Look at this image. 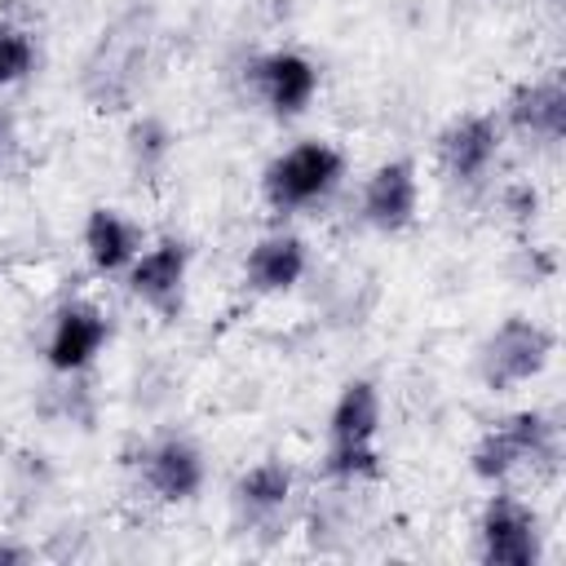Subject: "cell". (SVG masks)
Instances as JSON below:
<instances>
[{
    "label": "cell",
    "instance_id": "ba28073f",
    "mask_svg": "<svg viewBox=\"0 0 566 566\" xmlns=\"http://www.w3.org/2000/svg\"><path fill=\"white\" fill-rule=\"evenodd\" d=\"M190 261H195V252H190V243H186L181 234H159V239L142 243V252L133 256V265H128L119 279H124L128 296H133L142 310H150L155 318L172 323V318H181V310H186Z\"/></svg>",
    "mask_w": 566,
    "mask_h": 566
},
{
    "label": "cell",
    "instance_id": "30bf717a",
    "mask_svg": "<svg viewBox=\"0 0 566 566\" xmlns=\"http://www.w3.org/2000/svg\"><path fill=\"white\" fill-rule=\"evenodd\" d=\"M358 217H363L367 230H376L385 239H398L416 226V217H420V168H416L411 155L380 159L363 177Z\"/></svg>",
    "mask_w": 566,
    "mask_h": 566
},
{
    "label": "cell",
    "instance_id": "3957f363",
    "mask_svg": "<svg viewBox=\"0 0 566 566\" xmlns=\"http://www.w3.org/2000/svg\"><path fill=\"white\" fill-rule=\"evenodd\" d=\"M557 464V420L539 407L491 420L469 447V473L482 486H509L517 473H548Z\"/></svg>",
    "mask_w": 566,
    "mask_h": 566
},
{
    "label": "cell",
    "instance_id": "ac0fdd59",
    "mask_svg": "<svg viewBox=\"0 0 566 566\" xmlns=\"http://www.w3.org/2000/svg\"><path fill=\"white\" fill-rule=\"evenodd\" d=\"M0 562L4 566H22V562H31V548L27 544H0Z\"/></svg>",
    "mask_w": 566,
    "mask_h": 566
},
{
    "label": "cell",
    "instance_id": "8992f818",
    "mask_svg": "<svg viewBox=\"0 0 566 566\" xmlns=\"http://www.w3.org/2000/svg\"><path fill=\"white\" fill-rule=\"evenodd\" d=\"M243 84L270 119L287 124L314 106V97L323 88V71L301 49H265L243 66Z\"/></svg>",
    "mask_w": 566,
    "mask_h": 566
},
{
    "label": "cell",
    "instance_id": "9c48e42d",
    "mask_svg": "<svg viewBox=\"0 0 566 566\" xmlns=\"http://www.w3.org/2000/svg\"><path fill=\"white\" fill-rule=\"evenodd\" d=\"M137 482L155 504H168V509L195 504L203 495V482H208L203 447L190 433H177V429L155 433L137 451Z\"/></svg>",
    "mask_w": 566,
    "mask_h": 566
},
{
    "label": "cell",
    "instance_id": "6da1fadb",
    "mask_svg": "<svg viewBox=\"0 0 566 566\" xmlns=\"http://www.w3.org/2000/svg\"><path fill=\"white\" fill-rule=\"evenodd\" d=\"M380 424H385V398L371 376H354L336 389L327 429H323V455L318 469L327 482L358 486V482H380L385 478V455H380Z\"/></svg>",
    "mask_w": 566,
    "mask_h": 566
},
{
    "label": "cell",
    "instance_id": "7c38bea8",
    "mask_svg": "<svg viewBox=\"0 0 566 566\" xmlns=\"http://www.w3.org/2000/svg\"><path fill=\"white\" fill-rule=\"evenodd\" d=\"M292 495H296V469L283 455H261L234 478L230 513L243 531H265L292 509Z\"/></svg>",
    "mask_w": 566,
    "mask_h": 566
},
{
    "label": "cell",
    "instance_id": "2e32d148",
    "mask_svg": "<svg viewBox=\"0 0 566 566\" xmlns=\"http://www.w3.org/2000/svg\"><path fill=\"white\" fill-rule=\"evenodd\" d=\"M40 53H35V35L9 18H0V88L22 84L35 71Z\"/></svg>",
    "mask_w": 566,
    "mask_h": 566
},
{
    "label": "cell",
    "instance_id": "5b68a950",
    "mask_svg": "<svg viewBox=\"0 0 566 566\" xmlns=\"http://www.w3.org/2000/svg\"><path fill=\"white\" fill-rule=\"evenodd\" d=\"M473 557L482 566H539L544 562V517L531 500L509 486H491L473 526Z\"/></svg>",
    "mask_w": 566,
    "mask_h": 566
},
{
    "label": "cell",
    "instance_id": "e0dca14e",
    "mask_svg": "<svg viewBox=\"0 0 566 566\" xmlns=\"http://www.w3.org/2000/svg\"><path fill=\"white\" fill-rule=\"evenodd\" d=\"M13 155H18V128H13V115L0 111V177L13 168Z\"/></svg>",
    "mask_w": 566,
    "mask_h": 566
},
{
    "label": "cell",
    "instance_id": "7a4b0ae2",
    "mask_svg": "<svg viewBox=\"0 0 566 566\" xmlns=\"http://www.w3.org/2000/svg\"><path fill=\"white\" fill-rule=\"evenodd\" d=\"M345 150L327 137H301L261 168V203L274 217L318 212L345 186Z\"/></svg>",
    "mask_w": 566,
    "mask_h": 566
},
{
    "label": "cell",
    "instance_id": "8fae6325",
    "mask_svg": "<svg viewBox=\"0 0 566 566\" xmlns=\"http://www.w3.org/2000/svg\"><path fill=\"white\" fill-rule=\"evenodd\" d=\"M111 345V318L97 301H62L49 318V332H44V367L57 371V376H80L88 371Z\"/></svg>",
    "mask_w": 566,
    "mask_h": 566
},
{
    "label": "cell",
    "instance_id": "5bb4252c",
    "mask_svg": "<svg viewBox=\"0 0 566 566\" xmlns=\"http://www.w3.org/2000/svg\"><path fill=\"white\" fill-rule=\"evenodd\" d=\"M146 243V230L115 203H93L84 212V226H80V248H84V261L93 274L102 279H119L133 256L142 252Z\"/></svg>",
    "mask_w": 566,
    "mask_h": 566
},
{
    "label": "cell",
    "instance_id": "277c9868",
    "mask_svg": "<svg viewBox=\"0 0 566 566\" xmlns=\"http://www.w3.org/2000/svg\"><path fill=\"white\" fill-rule=\"evenodd\" d=\"M557 354V336L553 327H544L531 314H509L500 318L473 349V371L482 380V389L491 394H513L531 380H539L548 371Z\"/></svg>",
    "mask_w": 566,
    "mask_h": 566
},
{
    "label": "cell",
    "instance_id": "52a82bcc",
    "mask_svg": "<svg viewBox=\"0 0 566 566\" xmlns=\"http://www.w3.org/2000/svg\"><path fill=\"white\" fill-rule=\"evenodd\" d=\"M500 150H504V124L495 111H460L433 137V164L460 190H478L495 172Z\"/></svg>",
    "mask_w": 566,
    "mask_h": 566
},
{
    "label": "cell",
    "instance_id": "4fadbf2b",
    "mask_svg": "<svg viewBox=\"0 0 566 566\" xmlns=\"http://www.w3.org/2000/svg\"><path fill=\"white\" fill-rule=\"evenodd\" d=\"M495 115H500L504 133H517L535 146H557L566 137V84H562V75H535V80L513 84Z\"/></svg>",
    "mask_w": 566,
    "mask_h": 566
},
{
    "label": "cell",
    "instance_id": "9a60e30c",
    "mask_svg": "<svg viewBox=\"0 0 566 566\" xmlns=\"http://www.w3.org/2000/svg\"><path fill=\"white\" fill-rule=\"evenodd\" d=\"M310 270V248L296 230H265L243 252V287L252 296H287Z\"/></svg>",
    "mask_w": 566,
    "mask_h": 566
}]
</instances>
